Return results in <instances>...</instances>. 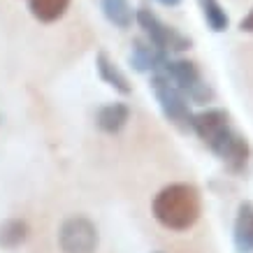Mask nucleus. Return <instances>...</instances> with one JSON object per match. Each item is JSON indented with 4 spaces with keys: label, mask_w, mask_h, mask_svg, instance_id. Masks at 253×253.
Returning a JSON list of instances; mask_svg holds the SVG:
<instances>
[{
    "label": "nucleus",
    "mask_w": 253,
    "mask_h": 253,
    "mask_svg": "<svg viewBox=\"0 0 253 253\" xmlns=\"http://www.w3.org/2000/svg\"><path fill=\"white\" fill-rule=\"evenodd\" d=\"M191 130L230 172H242L251 161V144L232 128L230 114L225 109L209 107L198 112L193 116Z\"/></svg>",
    "instance_id": "obj_1"
},
{
    "label": "nucleus",
    "mask_w": 253,
    "mask_h": 253,
    "mask_svg": "<svg viewBox=\"0 0 253 253\" xmlns=\"http://www.w3.org/2000/svg\"><path fill=\"white\" fill-rule=\"evenodd\" d=\"M158 75V72H156ZM161 75L172 82V84L184 93L191 105H207L214 98V91L211 86L205 82L200 68L193 61H186V58H169L165 63V68L161 70Z\"/></svg>",
    "instance_id": "obj_3"
},
{
    "label": "nucleus",
    "mask_w": 253,
    "mask_h": 253,
    "mask_svg": "<svg viewBox=\"0 0 253 253\" xmlns=\"http://www.w3.org/2000/svg\"><path fill=\"white\" fill-rule=\"evenodd\" d=\"M95 70H98L100 79L107 86H112L116 93H121V95H130L132 93V84L123 75V70L107 56V51H98V56H95Z\"/></svg>",
    "instance_id": "obj_10"
},
{
    "label": "nucleus",
    "mask_w": 253,
    "mask_h": 253,
    "mask_svg": "<svg viewBox=\"0 0 253 253\" xmlns=\"http://www.w3.org/2000/svg\"><path fill=\"white\" fill-rule=\"evenodd\" d=\"M169 61V54L156 49L149 40H132V51H130V68L137 72H161L165 68V63Z\"/></svg>",
    "instance_id": "obj_7"
},
{
    "label": "nucleus",
    "mask_w": 253,
    "mask_h": 253,
    "mask_svg": "<svg viewBox=\"0 0 253 253\" xmlns=\"http://www.w3.org/2000/svg\"><path fill=\"white\" fill-rule=\"evenodd\" d=\"M151 214L165 230H191L202 214V195L198 186L188 181H174V184L163 186L154 195Z\"/></svg>",
    "instance_id": "obj_2"
},
{
    "label": "nucleus",
    "mask_w": 253,
    "mask_h": 253,
    "mask_svg": "<svg viewBox=\"0 0 253 253\" xmlns=\"http://www.w3.org/2000/svg\"><path fill=\"white\" fill-rule=\"evenodd\" d=\"M70 7V0H28V9L40 23L58 21Z\"/></svg>",
    "instance_id": "obj_12"
},
{
    "label": "nucleus",
    "mask_w": 253,
    "mask_h": 253,
    "mask_svg": "<svg viewBox=\"0 0 253 253\" xmlns=\"http://www.w3.org/2000/svg\"><path fill=\"white\" fill-rule=\"evenodd\" d=\"M28 223L23 218H7V221L0 223V249H16L28 239Z\"/></svg>",
    "instance_id": "obj_13"
},
{
    "label": "nucleus",
    "mask_w": 253,
    "mask_h": 253,
    "mask_svg": "<svg viewBox=\"0 0 253 253\" xmlns=\"http://www.w3.org/2000/svg\"><path fill=\"white\" fill-rule=\"evenodd\" d=\"M98 242V228L86 216H70L58 228V249H61V253H95Z\"/></svg>",
    "instance_id": "obj_6"
},
{
    "label": "nucleus",
    "mask_w": 253,
    "mask_h": 253,
    "mask_svg": "<svg viewBox=\"0 0 253 253\" xmlns=\"http://www.w3.org/2000/svg\"><path fill=\"white\" fill-rule=\"evenodd\" d=\"M198 5H200V12H202V19L209 26V31H214V33L228 31L230 16H228L225 7H223L218 0H198Z\"/></svg>",
    "instance_id": "obj_14"
},
{
    "label": "nucleus",
    "mask_w": 253,
    "mask_h": 253,
    "mask_svg": "<svg viewBox=\"0 0 253 253\" xmlns=\"http://www.w3.org/2000/svg\"><path fill=\"white\" fill-rule=\"evenodd\" d=\"M239 31L242 33H253V9L239 21Z\"/></svg>",
    "instance_id": "obj_15"
},
{
    "label": "nucleus",
    "mask_w": 253,
    "mask_h": 253,
    "mask_svg": "<svg viewBox=\"0 0 253 253\" xmlns=\"http://www.w3.org/2000/svg\"><path fill=\"white\" fill-rule=\"evenodd\" d=\"M135 21H137L139 28L144 31L146 40H149L156 49L165 51V54H181V51H186V49L193 46V40L188 38V35L179 33L176 28H172V26H168L165 21H161L158 14H154L149 7H139Z\"/></svg>",
    "instance_id": "obj_5"
},
{
    "label": "nucleus",
    "mask_w": 253,
    "mask_h": 253,
    "mask_svg": "<svg viewBox=\"0 0 253 253\" xmlns=\"http://www.w3.org/2000/svg\"><path fill=\"white\" fill-rule=\"evenodd\" d=\"M130 121V107L126 102H109L105 107L98 109L95 114V126L107 135H116L121 132Z\"/></svg>",
    "instance_id": "obj_9"
},
{
    "label": "nucleus",
    "mask_w": 253,
    "mask_h": 253,
    "mask_svg": "<svg viewBox=\"0 0 253 253\" xmlns=\"http://www.w3.org/2000/svg\"><path fill=\"white\" fill-rule=\"evenodd\" d=\"M232 242L237 253H253V202H242L232 225Z\"/></svg>",
    "instance_id": "obj_8"
},
{
    "label": "nucleus",
    "mask_w": 253,
    "mask_h": 253,
    "mask_svg": "<svg viewBox=\"0 0 253 253\" xmlns=\"http://www.w3.org/2000/svg\"><path fill=\"white\" fill-rule=\"evenodd\" d=\"M151 91L156 95V102L161 105V112L165 114L168 121H172L174 126H179L181 130H191L193 126V112H191V102L184 93L179 91L165 75H151Z\"/></svg>",
    "instance_id": "obj_4"
},
{
    "label": "nucleus",
    "mask_w": 253,
    "mask_h": 253,
    "mask_svg": "<svg viewBox=\"0 0 253 253\" xmlns=\"http://www.w3.org/2000/svg\"><path fill=\"white\" fill-rule=\"evenodd\" d=\"M100 9L116 28H130L137 16V9H132L130 0H100Z\"/></svg>",
    "instance_id": "obj_11"
},
{
    "label": "nucleus",
    "mask_w": 253,
    "mask_h": 253,
    "mask_svg": "<svg viewBox=\"0 0 253 253\" xmlns=\"http://www.w3.org/2000/svg\"><path fill=\"white\" fill-rule=\"evenodd\" d=\"M158 2H161V5H165V7H176L181 0H158Z\"/></svg>",
    "instance_id": "obj_16"
}]
</instances>
